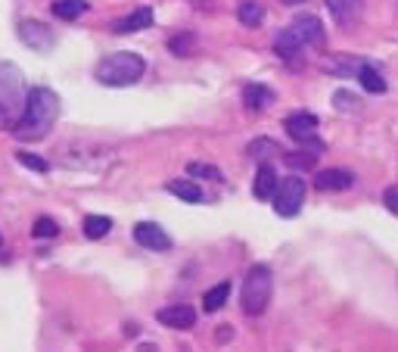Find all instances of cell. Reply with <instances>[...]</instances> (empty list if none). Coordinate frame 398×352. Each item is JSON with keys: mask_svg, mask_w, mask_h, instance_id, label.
Masks as SVG:
<instances>
[{"mask_svg": "<svg viewBox=\"0 0 398 352\" xmlns=\"http://www.w3.org/2000/svg\"><path fill=\"white\" fill-rule=\"evenodd\" d=\"M59 119V97L50 88H31L25 97V109L19 115V122L12 125V134L19 140H41L50 134V128Z\"/></svg>", "mask_w": 398, "mask_h": 352, "instance_id": "obj_1", "label": "cell"}, {"mask_svg": "<svg viewBox=\"0 0 398 352\" xmlns=\"http://www.w3.org/2000/svg\"><path fill=\"white\" fill-rule=\"evenodd\" d=\"M143 75H146V63H143V57H137V53H131V50L109 53V57H103L97 63V69H93V78H97L100 84H106V88H131V84H137Z\"/></svg>", "mask_w": 398, "mask_h": 352, "instance_id": "obj_2", "label": "cell"}, {"mask_svg": "<svg viewBox=\"0 0 398 352\" xmlns=\"http://www.w3.org/2000/svg\"><path fill=\"white\" fill-rule=\"evenodd\" d=\"M274 296V275L267 265H252L243 277V290H240V306L249 318H258L265 315L267 302Z\"/></svg>", "mask_w": 398, "mask_h": 352, "instance_id": "obj_3", "label": "cell"}, {"mask_svg": "<svg viewBox=\"0 0 398 352\" xmlns=\"http://www.w3.org/2000/svg\"><path fill=\"white\" fill-rule=\"evenodd\" d=\"M25 109L22 75L12 63H0V125L12 128Z\"/></svg>", "mask_w": 398, "mask_h": 352, "instance_id": "obj_4", "label": "cell"}, {"mask_svg": "<svg viewBox=\"0 0 398 352\" xmlns=\"http://www.w3.org/2000/svg\"><path fill=\"white\" fill-rule=\"evenodd\" d=\"M283 131L290 134L298 147H305V150H311V153L323 150L321 138H317V115L314 113H305V109L302 113H290L283 119Z\"/></svg>", "mask_w": 398, "mask_h": 352, "instance_id": "obj_5", "label": "cell"}, {"mask_svg": "<svg viewBox=\"0 0 398 352\" xmlns=\"http://www.w3.org/2000/svg\"><path fill=\"white\" fill-rule=\"evenodd\" d=\"M271 203H274V212L283 215V219L298 215V209H302V203H305V181L298 175L283 178V181L277 184V190H274Z\"/></svg>", "mask_w": 398, "mask_h": 352, "instance_id": "obj_6", "label": "cell"}, {"mask_svg": "<svg viewBox=\"0 0 398 352\" xmlns=\"http://www.w3.org/2000/svg\"><path fill=\"white\" fill-rule=\"evenodd\" d=\"M16 32L35 53H47V50H53V44H56V35L50 32V26H44V22H37V19H22Z\"/></svg>", "mask_w": 398, "mask_h": 352, "instance_id": "obj_7", "label": "cell"}, {"mask_svg": "<svg viewBox=\"0 0 398 352\" xmlns=\"http://www.w3.org/2000/svg\"><path fill=\"white\" fill-rule=\"evenodd\" d=\"M290 32L302 41L305 47H323L327 44V35H323V22L311 13H302L290 22Z\"/></svg>", "mask_w": 398, "mask_h": 352, "instance_id": "obj_8", "label": "cell"}, {"mask_svg": "<svg viewBox=\"0 0 398 352\" xmlns=\"http://www.w3.org/2000/svg\"><path fill=\"white\" fill-rule=\"evenodd\" d=\"M271 47H274V53H277L286 66H292V69L305 63V44L290 32V28H283V32L274 35V44Z\"/></svg>", "mask_w": 398, "mask_h": 352, "instance_id": "obj_9", "label": "cell"}, {"mask_svg": "<svg viewBox=\"0 0 398 352\" xmlns=\"http://www.w3.org/2000/svg\"><path fill=\"white\" fill-rule=\"evenodd\" d=\"M155 321L171 331H193L196 327V308L193 306H165L155 312Z\"/></svg>", "mask_w": 398, "mask_h": 352, "instance_id": "obj_10", "label": "cell"}, {"mask_svg": "<svg viewBox=\"0 0 398 352\" xmlns=\"http://www.w3.org/2000/svg\"><path fill=\"white\" fill-rule=\"evenodd\" d=\"M134 240L143 246V250H155V252L171 250V237H168V234L162 231V225H155V221H140V225H134Z\"/></svg>", "mask_w": 398, "mask_h": 352, "instance_id": "obj_11", "label": "cell"}, {"mask_svg": "<svg viewBox=\"0 0 398 352\" xmlns=\"http://www.w3.org/2000/svg\"><path fill=\"white\" fill-rule=\"evenodd\" d=\"M354 184V175L348 169H323L314 175V187L321 194H336V190H348Z\"/></svg>", "mask_w": 398, "mask_h": 352, "instance_id": "obj_12", "label": "cell"}, {"mask_svg": "<svg viewBox=\"0 0 398 352\" xmlns=\"http://www.w3.org/2000/svg\"><path fill=\"white\" fill-rule=\"evenodd\" d=\"M327 10H330V16L336 19V26L348 28V26L358 22L361 10H364V0H327Z\"/></svg>", "mask_w": 398, "mask_h": 352, "instance_id": "obj_13", "label": "cell"}, {"mask_svg": "<svg viewBox=\"0 0 398 352\" xmlns=\"http://www.w3.org/2000/svg\"><path fill=\"white\" fill-rule=\"evenodd\" d=\"M277 184H280V178H277V172H274V165L258 163V175H255V181H252L255 200H271L274 190H277Z\"/></svg>", "mask_w": 398, "mask_h": 352, "instance_id": "obj_14", "label": "cell"}, {"mask_svg": "<svg viewBox=\"0 0 398 352\" xmlns=\"http://www.w3.org/2000/svg\"><path fill=\"white\" fill-rule=\"evenodd\" d=\"M146 26H153V10L137 7L131 16L112 22V32H115V35H134V32H140V28H146Z\"/></svg>", "mask_w": 398, "mask_h": 352, "instance_id": "obj_15", "label": "cell"}, {"mask_svg": "<svg viewBox=\"0 0 398 352\" xmlns=\"http://www.w3.org/2000/svg\"><path fill=\"white\" fill-rule=\"evenodd\" d=\"M271 100H274V91L265 88V84H246V88H243V103H246V109H252V113L265 109Z\"/></svg>", "mask_w": 398, "mask_h": 352, "instance_id": "obj_16", "label": "cell"}, {"mask_svg": "<svg viewBox=\"0 0 398 352\" xmlns=\"http://www.w3.org/2000/svg\"><path fill=\"white\" fill-rule=\"evenodd\" d=\"M236 19H240V26H246V28H258L261 22H265V7H261L258 0H240Z\"/></svg>", "mask_w": 398, "mask_h": 352, "instance_id": "obj_17", "label": "cell"}, {"mask_svg": "<svg viewBox=\"0 0 398 352\" xmlns=\"http://www.w3.org/2000/svg\"><path fill=\"white\" fill-rule=\"evenodd\" d=\"M165 190H168V194H174L178 200H184V203H202V200H205V196H202V187H199V184H193V181H187V178L168 181Z\"/></svg>", "mask_w": 398, "mask_h": 352, "instance_id": "obj_18", "label": "cell"}, {"mask_svg": "<svg viewBox=\"0 0 398 352\" xmlns=\"http://www.w3.org/2000/svg\"><path fill=\"white\" fill-rule=\"evenodd\" d=\"M227 296H230V281H218L215 287L205 290V296H202V308H205V312H218V308H224Z\"/></svg>", "mask_w": 398, "mask_h": 352, "instance_id": "obj_19", "label": "cell"}, {"mask_svg": "<svg viewBox=\"0 0 398 352\" xmlns=\"http://www.w3.org/2000/svg\"><path fill=\"white\" fill-rule=\"evenodd\" d=\"M81 228H84L87 240H103L106 234L112 231V219H109V215H87Z\"/></svg>", "mask_w": 398, "mask_h": 352, "instance_id": "obj_20", "label": "cell"}, {"mask_svg": "<svg viewBox=\"0 0 398 352\" xmlns=\"http://www.w3.org/2000/svg\"><path fill=\"white\" fill-rule=\"evenodd\" d=\"M50 10H53L56 19L72 22V19H78V16L87 10V0H56V3H53Z\"/></svg>", "mask_w": 398, "mask_h": 352, "instance_id": "obj_21", "label": "cell"}, {"mask_svg": "<svg viewBox=\"0 0 398 352\" xmlns=\"http://www.w3.org/2000/svg\"><path fill=\"white\" fill-rule=\"evenodd\" d=\"M358 82L364 84V91H370V94H383L386 91V78L379 75V69H373L370 63H364L358 69Z\"/></svg>", "mask_w": 398, "mask_h": 352, "instance_id": "obj_22", "label": "cell"}, {"mask_svg": "<svg viewBox=\"0 0 398 352\" xmlns=\"http://www.w3.org/2000/svg\"><path fill=\"white\" fill-rule=\"evenodd\" d=\"M283 163L290 165L292 172H308V169H314L317 165V153H311V150H298V153H283Z\"/></svg>", "mask_w": 398, "mask_h": 352, "instance_id": "obj_23", "label": "cell"}, {"mask_svg": "<svg viewBox=\"0 0 398 352\" xmlns=\"http://www.w3.org/2000/svg\"><path fill=\"white\" fill-rule=\"evenodd\" d=\"M274 150H280L277 144H274L271 138H255L252 144L246 147V153H249V159H255V163H267V156H271Z\"/></svg>", "mask_w": 398, "mask_h": 352, "instance_id": "obj_24", "label": "cell"}, {"mask_svg": "<svg viewBox=\"0 0 398 352\" xmlns=\"http://www.w3.org/2000/svg\"><path fill=\"white\" fill-rule=\"evenodd\" d=\"M168 50H171L174 57L184 59V57H190V53L196 50V38H193L190 32H180V35H174V38L168 41Z\"/></svg>", "mask_w": 398, "mask_h": 352, "instance_id": "obj_25", "label": "cell"}, {"mask_svg": "<svg viewBox=\"0 0 398 352\" xmlns=\"http://www.w3.org/2000/svg\"><path fill=\"white\" fill-rule=\"evenodd\" d=\"M16 159H19V165H25V169L37 172V175H44V172H50V163H47V159L35 156V153H25V150H19V153H16Z\"/></svg>", "mask_w": 398, "mask_h": 352, "instance_id": "obj_26", "label": "cell"}, {"mask_svg": "<svg viewBox=\"0 0 398 352\" xmlns=\"http://www.w3.org/2000/svg\"><path fill=\"white\" fill-rule=\"evenodd\" d=\"M31 234H35L37 240H44V237H56V234H59V225H56L53 219H47V215H44V219H37V221H35Z\"/></svg>", "mask_w": 398, "mask_h": 352, "instance_id": "obj_27", "label": "cell"}, {"mask_svg": "<svg viewBox=\"0 0 398 352\" xmlns=\"http://www.w3.org/2000/svg\"><path fill=\"white\" fill-rule=\"evenodd\" d=\"M333 106L336 109H358V94H352V91H336L333 94Z\"/></svg>", "mask_w": 398, "mask_h": 352, "instance_id": "obj_28", "label": "cell"}, {"mask_svg": "<svg viewBox=\"0 0 398 352\" xmlns=\"http://www.w3.org/2000/svg\"><path fill=\"white\" fill-rule=\"evenodd\" d=\"M187 172H190V175H199V178H211V181L221 178V172H218L215 165H205V163H190V165H187Z\"/></svg>", "mask_w": 398, "mask_h": 352, "instance_id": "obj_29", "label": "cell"}, {"mask_svg": "<svg viewBox=\"0 0 398 352\" xmlns=\"http://www.w3.org/2000/svg\"><path fill=\"white\" fill-rule=\"evenodd\" d=\"M383 203H386V209H389L392 215H398V184H392V187H386Z\"/></svg>", "mask_w": 398, "mask_h": 352, "instance_id": "obj_30", "label": "cell"}, {"mask_svg": "<svg viewBox=\"0 0 398 352\" xmlns=\"http://www.w3.org/2000/svg\"><path fill=\"white\" fill-rule=\"evenodd\" d=\"M227 340H234V331H230V327H218V331H215V343H227Z\"/></svg>", "mask_w": 398, "mask_h": 352, "instance_id": "obj_31", "label": "cell"}, {"mask_svg": "<svg viewBox=\"0 0 398 352\" xmlns=\"http://www.w3.org/2000/svg\"><path fill=\"white\" fill-rule=\"evenodd\" d=\"M283 7H298V3H305V0H280Z\"/></svg>", "mask_w": 398, "mask_h": 352, "instance_id": "obj_32", "label": "cell"}, {"mask_svg": "<svg viewBox=\"0 0 398 352\" xmlns=\"http://www.w3.org/2000/svg\"><path fill=\"white\" fill-rule=\"evenodd\" d=\"M140 352H155V346H153V343H143V346H140Z\"/></svg>", "mask_w": 398, "mask_h": 352, "instance_id": "obj_33", "label": "cell"}, {"mask_svg": "<svg viewBox=\"0 0 398 352\" xmlns=\"http://www.w3.org/2000/svg\"><path fill=\"white\" fill-rule=\"evenodd\" d=\"M0 246H3V240H0Z\"/></svg>", "mask_w": 398, "mask_h": 352, "instance_id": "obj_34", "label": "cell"}]
</instances>
